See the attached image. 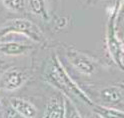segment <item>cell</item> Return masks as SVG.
Masks as SVG:
<instances>
[{"label": "cell", "instance_id": "1", "mask_svg": "<svg viewBox=\"0 0 124 118\" xmlns=\"http://www.w3.org/2000/svg\"><path fill=\"white\" fill-rule=\"evenodd\" d=\"M9 33L22 34L35 42H41L43 39V34L39 27L30 20L23 18H15L7 21L0 29V39Z\"/></svg>", "mask_w": 124, "mask_h": 118}, {"label": "cell", "instance_id": "2", "mask_svg": "<svg viewBox=\"0 0 124 118\" xmlns=\"http://www.w3.org/2000/svg\"><path fill=\"white\" fill-rule=\"evenodd\" d=\"M46 78H47V80L50 83L54 84L56 87H58L62 91L64 92L72 91L78 96L83 97L85 100H88L87 97L85 96V94L81 92L79 88L70 80L68 75L64 72L62 66L59 63H57V62H53L47 68V70H46Z\"/></svg>", "mask_w": 124, "mask_h": 118}, {"label": "cell", "instance_id": "3", "mask_svg": "<svg viewBox=\"0 0 124 118\" xmlns=\"http://www.w3.org/2000/svg\"><path fill=\"white\" fill-rule=\"evenodd\" d=\"M27 73L20 68H11L5 71L0 80V85L5 90H15L27 80Z\"/></svg>", "mask_w": 124, "mask_h": 118}, {"label": "cell", "instance_id": "4", "mask_svg": "<svg viewBox=\"0 0 124 118\" xmlns=\"http://www.w3.org/2000/svg\"><path fill=\"white\" fill-rule=\"evenodd\" d=\"M42 118H65V99L60 96L50 98Z\"/></svg>", "mask_w": 124, "mask_h": 118}, {"label": "cell", "instance_id": "5", "mask_svg": "<svg viewBox=\"0 0 124 118\" xmlns=\"http://www.w3.org/2000/svg\"><path fill=\"white\" fill-rule=\"evenodd\" d=\"M9 104L14 110H16L18 113H20L26 118H35L37 115L36 107L32 103H30L29 101L23 98L11 97L9 99Z\"/></svg>", "mask_w": 124, "mask_h": 118}, {"label": "cell", "instance_id": "6", "mask_svg": "<svg viewBox=\"0 0 124 118\" xmlns=\"http://www.w3.org/2000/svg\"><path fill=\"white\" fill-rule=\"evenodd\" d=\"M31 49V46L27 44H22L20 42H8L0 41V53L9 56H16V55L26 54Z\"/></svg>", "mask_w": 124, "mask_h": 118}, {"label": "cell", "instance_id": "7", "mask_svg": "<svg viewBox=\"0 0 124 118\" xmlns=\"http://www.w3.org/2000/svg\"><path fill=\"white\" fill-rule=\"evenodd\" d=\"M69 59H70L71 63L83 73L91 74L94 70V66H93V63L90 61V59H88L81 53H78L76 51L69 53Z\"/></svg>", "mask_w": 124, "mask_h": 118}, {"label": "cell", "instance_id": "8", "mask_svg": "<svg viewBox=\"0 0 124 118\" xmlns=\"http://www.w3.org/2000/svg\"><path fill=\"white\" fill-rule=\"evenodd\" d=\"M94 111L101 118H124V111L102 105L94 106Z\"/></svg>", "mask_w": 124, "mask_h": 118}, {"label": "cell", "instance_id": "9", "mask_svg": "<svg viewBox=\"0 0 124 118\" xmlns=\"http://www.w3.org/2000/svg\"><path fill=\"white\" fill-rule=\"evenodd\" d=\"M101 94H102V96L104 97L105 100L110 101V102H114V103H117L122 97L121 92L117 88H113V87L104 89L101 92Z\"/></svg>", "mask_w": 124, "mask_h": 118}, {"label": "cell", "instance_id": "10", "mask_svg": "<svg viewBox=\"0 0 124 118\" xmlns=\"http://www.w3.org/2000/svg\"><path fill=\"white\" fill-rule=\"evenodd\" d=\"M65 118H82L71 100L65 99Z\"/></svg>", "mask_w": 124, "mask_h": 118}, {"label": "cell", "instance_id": "11", "mask_svg": "<svg viewBox=\"0 0 124 118\" xmlns=\"http://www.w3.org/2000/svg\"><path fill=\"white\" fill-rule=\"evenodd\" d=\"M29 5H30V9L36 15H39V16H43L44 15L43 3L41 0H30Z\"/></svg>", "mask_w": 124, "mask_h": 118}, {"label": "cell", "instance_id": "12", "mask_svg": "<svg viewBox=\"0 0 124 118\" xmlns=\"http://www.w3.org/2000/svg\"><path fill=\"white\" fill-rule=\"evenodd\" d=\"M2 1L11 10L20 11L23 8V0H2Z\"/></svg>", "mask_w": 124, "mask_h": 118}, {"label": "cell", "instance_id": "13", "mask_svg": "<svg viewBox=\"0 0 124 118\" xmlns=\"http://www.w3.org/2000/svg\"><path fill=\"white\" fill-rule=\"evenodd\" d=\"M4 118H26L20 113H18L16 110H14L11 106L6 107L4 109V113H3Z\"/></svg>", "mask_w": 124, "mask_h": 118}, {"label": "cell", "instance_id": "14", "mask_svg": "<svg viewBox=\"0 0 124 118\" xmlns=\"http://www.w3.org/2000/svg\"><path fill=\"white\" fill-rule=\"evenodd\" d=\"M95 118H101V117H100V116H98V115L96 114V115H95Z\"/></svg>", "mask_w": 124, "mask_h": 118}]
</instances>
